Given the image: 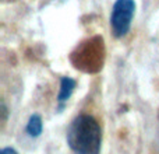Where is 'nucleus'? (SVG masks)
<instances>
[{"mask_svg":"<svg viewBox=\"0 0 159 154\" xmlns=\"http://www.w3.org/2000/svg\"><path fill=\"white\" fill-rule=\"evenodd\" d=\"M101 140V128L89 115L77 116L67 130V143L74 154H99Z\"/></svg>","mask_w":159,"mask_h":154,"instance_id":"nucleus-1","label":"nucleus"},{"mask_svg":"<svg viewBox=\"0 0 159 154\" xmlns=\"http://www.w3.org/2000/svg\"><path fill=\"white\" fill-rule=\"evenodd\" d=\"M135 13L134 0H116L110 16V27L116 38H121L129 32Z\"/></svg>","mask_w":159,"mask_h":154,"instance_id":"nucleus-2","label":"nucleus"},{"mask_svg":"<svg viewBox=\"0 0 159 154\" xmlns=\"http://www.w3.org/2000/svg\"><path fill=\"white\" fill-rule=\"evenodd\" d=\"M75 88V81L70 77H63L60 81V91L57 95V102L60 104V107H63L67 101L70 99L73 91Z\"/></svg>","mask_w":159,"mask_h":154,"instance_id":"nucleus-3","label":"nucleus"},{"mask_svg":"<svg viewBox=\"0 0 159 154\" xmlns=\"http://www.w3.org/2000/svg\"><path fill=\"white\" fill-rule=\"evenodd\" d=\"M42 118L38 115V113H34L32 116L30 118L28 121V125H27V132L30 136L32 137H38L39 135L42 133Z\"/></svg>","mask_w":159,"mask_h":154,"instance_id":"nucleus-4","label":"nucleus"},{"mask_svg":"<svg viewBox=\"0 0 159 154\" xmlns=\"http://www.w3.org/2000/svg\"><path fill=\"white\" fill-rule=\"evenodd\" d=\"M0 154H17V152L14 149H11V147H6V149L2 150V153Z\"/></svg>","mask_w":159,"mask_h":154,"instance_id":"nucleus-5","label":"nucleus"}]
</instances>
